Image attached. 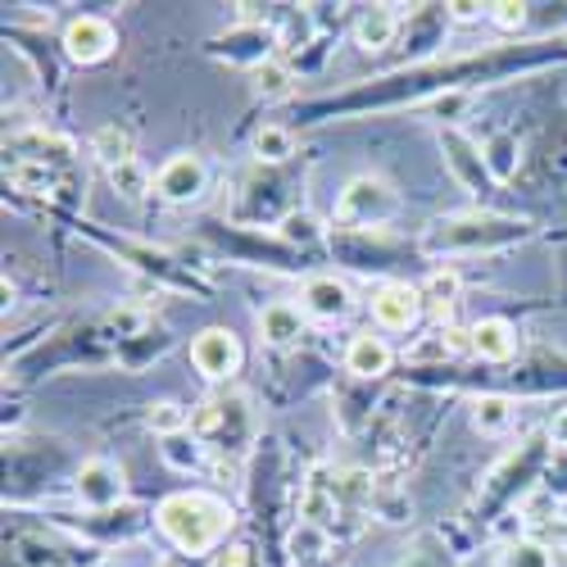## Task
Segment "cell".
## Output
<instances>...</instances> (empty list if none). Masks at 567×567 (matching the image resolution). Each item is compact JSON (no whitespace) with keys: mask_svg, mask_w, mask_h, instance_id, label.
I'll return each mask as SVG.
<instances>
[{"mask_svg":"<svg viewBox=\"0 0 567 567\" xmlns=\"http://www.w3.org/2000/svg\"><path fill=\"white\" fill-rule=\"evenodd\" d=\"M395 214H400V192L377 173L346 182V192L337 200V223L346 231H386V223Z\"/></svg>","mask_w":567,"mask_h":567,"instance_id":"obj_8","label":"cell"},{"mask_svg":"<svg viewBox=\"0 0 567 567\" xmlns=\"http://www.w3.org/2000/svg\"><path fill=\"white\" fill-rule=\"evenodd\" d=\"M114 45H118V28L101 14H82L64 28V55L73 64H101L114 55Z\"/></svg>","mask_w":567,"mask_h":567,"instance_id":"obj_13","label":"cell"},{"mask_svg":"<svg viewBox=\"0 0 567 567\" xmlns=\"http://www.w3.org/2000/svg\"><path fill=\"white\" fill-rule=\"evenodd\" d=\"M422 300H427L436 313H450L458 305V272L454 268H436L427 277V287H422Z\"/></svg>","mask_w":567,"mask_h":567,"instance_id":"obj_29","label":"cell"},{"mask_svg":"<svg viewBox=\"0 0 567 567\" xmlns=\"http://www.w3.org/2000/svg\"><path fill=\"white\" fill-rule=\"evenodd\" d=\"M6 554L14 567H96V545L73 540L64 532H41V527H10Z\"/></svg>","mask_w":567,"mask_h":567,"instance_id":"obj_6","label":"cell"},{"mask_svg":"<svg viewBox=\"0 0 567 567\" xmlns=\"http://www.w3.org/2000/svg\"><path fill=\"white\" fill-rule=\"evenodd\" d=\"M305 337V309L291 305V300H272L264 313H259V341L268 350H291L300 346Z\"/></svg>","mask_w":567,"mask_h":567,"instance_id":"obj_18","label":"cell"},{"mask_svg":"<svg viewBox=\"0 0 567 567\" xmlns=\"http://www.w3.org/2000/svg\"><path fill=\"white\" fill-rule=\"evenodd\" d=\"M517 327L508 318H482L467 327V350L482 363H513L517 359Z\"/></svg>","mask_w":567,"mask_h":567,"instance_id":"obj_16","label":"cell"},{"mask_svg":"<svg viewBox=\"0 0 567 567\" xmlns=\"http://www.w3.org/2000/svg\"><path fill=\"white\" fill-rule=\"evenodd\" d=\"M296 155V132L291 127H281V123H264L255 132V159L259 168H281Z\"/></svg>","mask_w":567,"mask_h":567,"instance_id":"obj_22","label":"cell"},{"mask_svg":"<svg viewBox=\"0 0 567 567\" xmlns=\"http://www.w3.org/2000/svg\"><path fill=\"white\" fill-rule=\"evenodd\" d=\"M400 37V6H372L354 19V41H359V51L377 55V51H386V45Z\"/></svg>","mask_w":567,"mask_h":567,"instance_id":"obj_19","label":"cell"},{"mask_svg":"<svg viewBox=\"0 0 567 567\" xmlns=\"http://www.w3.org/2000/svg\"><path fill=\"white\" fill-rule=\"evenodd\" d=\"M155 523L164 532V540L177 554H214L231 527H236V508L209 491H177L168 499H159L155 508Z\"/></svg>","mask_w":567,"mask_h":567,"instance_id":"obj_2","label":"cell"},{"mask_svg":"<svg viewBox=\"0 0 567 567\" xmlns=\"http://www.w3.org/2000/svg\"><path fill=\"white\" fill-rule=\"evenodd\" d=\"M255 82H259V96H287V91L296 86V73L287 64L268 60L264 69H255Z\"/></svg>","mask_w":567,"mask_h":567,"instance_id":"obj_30","label":"cell"},{"mask_svg":"<svg viewBox=\"0 0 567 567\" xmlns=\"http://www.w3.org/2000/svg\"><path fill=\"white\" fill-rule=\"evenodd\" d=\"M218 567H259V554H255L250 540H236V545H227L218 554Z\"/></svg>","mask_w":567,"mask_h":567,"instance_id":"obj_33","label":"cell"},{"mask_svg":"<svg viewBox=\"0 0 567 567\" xmlns=\"http://www.w3.org/2000/svg\"><path fill=\"white\" fill-rule=\"evenodd\" d=\"M241 363H246V350L236 341L231 327H205V332H196L192 368L205 377V382H231V377L241 372Z\"/></svg>","mask_w":567,"mask_h":567,"instance_id":"obj_9","label":"cell"},{"mask_svg":"<svg viewBox=\"0 0 567 567\" xmlns=\"http://www.w3.org/2000/svg\"><path fill=\"white\" fill-rule=\"evenodd\" d=\"M255 432H259V417H255L250 395H241V391L209 395V400L192 413V436H196L218 463H241V454L255 445Z\"/></svg>","mask_w":567,"mask_h":567,"instance_id":"obj_4","label":"cell"},{"mask_svg":"<svg viewBox=\"0 0 567 567\" xmlns=\"http://www.w3.org/2000/svg\"><path fill=\"white\" fill-rule=\"evenodd\" d=\"M558 55V41H532V45H491L486 55H454V60H432V64H413L391 78H377L368 86H354L346 96H327L305 105V114H359V110H382L400 101H427L436 91H458L472 82H499L508 69H527Z\"/></svg>","mask_w":567,"mask_h":567,"instance_id":"obj_1","label":"cell"},{"mask_svg":"<svg viewBox=\"0 0 567 567\" xmlns=\"http://www.w3.org/2000/svg\"><path fill=\"white\" fill-rule=\"evenodd\" d=\"M441 151H445V168L454 173V182L463 186V192H491V168H486V155L482 146H472V141L463 132H441Z\"/></svg>","mask_w":567,"mask_h":567,"instance_id":"obj_15","label":"cell"},{"mask_svg":"<svg viewBox=\"0 0 567 567\" xmlns=\"http://www.w3.org/2000/svg\"><path fill=\"white\" fill-rule=\"evenodd\" d=\"M491 6H472V0H458V6H445V14L454 19V23H472V19H482Z\"/></svg>","mask_w":567,"mask_h":567,"instance_id":"obj_34","label":"cell"},{"mask_svg":"<svg viewBox=\"0 0 567 567\" xmlns=\"http://www.w3.org/2000/svg\"><path fill=\"white\" fill-rule=\"evenodd\" d=\"M73 495L86 513H114L127 495V482H123V467L110 463V458H86L78 472H73Z\"/></svg>","mask_w":567,"mask_h":567,"instance_id":"obj_10","label":"cell"},{"mask_svg":"<svg viewBox=\"0 0 567 567\" xmlns=\"http://www.w3.org/2000/svg\"><path fill=\"white\" fill-rule=\"evenodd\" d=\"M513 417H517V404H513L508 395H499V391H486V395L472 400V427H477L482 436H499V432H508V427H513Z\"/></svg>","mask_w":567,"mask_h":567,"instance_id":"obj_20","label":"cell"},{"mask_svg":"<svg viewBox=\"0 0 567 567\" xmlns=\"http://www.w3.org/2000/svg\"><path fill=\"white\" fill-rule=\"evenodd\" d=\"M91 155H96L105 168H118V164L136 159V155H132V132L118 127V123H105L96 136H91Z\"/></svg>","mask_w":567,"mask_h":567,"instance_id":"obj_25","label":"cell"},{"mask_svg":"<svg viewBox=\"0 0 567 567\" xmlns=\"http://www.w3.org/2000/svg\"><path fill=\"white\" fill-rule=\"evenodd\" d=\"M491 19H495V28L517 32L527 23V6H523V0H499V6H491Z\"/></svg>","mask_w":567,"mask_h":567,"instance_id":"obj_32","label":"cell"},{"mask_svg":"<svg viewBox=\"0 0 567 567\" xmlns=\"http://www.w3.org/2000/svg\"><path fill=\"white\" fill-rule=\"evenodd\" d=\"M209 192V168L200 155H173L155 173V196L168 205H192Z\"/></svg>","mask_w":567,"mask_h":567,"instance_id":"obj_12","label":"cell"},{"mask_svg":"<svg viewBox=\"0 0 567 567\" xmlns=\"http://www.w3.org/2000/svg\"><path fill=\"white\" fill-rule=\"evenodd\" d=\"M55 136H45V146H51ZM45 146L41 151H14V159L6 164V182L14 186L19 196H37V200H64L73 186H78V177H73V164H69V155L73 151H64V155H45Z\"/></svg>","mask_w":567,"mask_h":567,"instance_id":"obj_7","label":"cell"},{"mask_svg":"<svg viewBox=\"0 0 567 567\" xmlns=\"http://www.w3.org/2000/svg\"><path fill=\"white\" fill-rule=\"evenodd\" d=\"M422 309H427V300H422V287H409V281H386L382 291L372 296V322L377 332H413V327L422 322Z\"/></svg>","mask_w":567,"mask_h":567,"instance_id":"obj_11","label":"cell"},{"mask_svg":"<svg viewBox=\"0 0 567 567\" xmlns=\"http://www.w3.org/2000/svg\"><path fill=\"white\" fill-rule=\"evenodd\" d=\"M391 363H395V350L382 337H372V332L350 337V346H346V372L350 377H359V382H382L391 372Z\"/></svg>","mask_w":567,"mask_h":567,"instance_id":"obj_17","label":"cell"},{"mask_svg":"<svg viewBox=\"0 0 567 567\" xmlns=\"http://www.w3.org/2000/svg\"><path fill=\"white\" fill-rule=\"evenodd\" d=\"M549 441H554V450H567V409L554 413V422H549Z\"/></svg>","mask_w":567,"mask_h":567,"instance_id":"obj_35","label":"cell"},{"mask_svg":"<svg viewBox=\"0 0 567 567\" xmlns=\"http://www.w3.org/2000/svg\"><path fill=\"white\" fill-rule=\"evenodd\" d=\"M482 155H486V168L495 182H513L517 164H523V146H517V136H508V132H495L482 146Z\"/></svg>","mask_w":567,"mask_h":567,"instance_id":"obj_24","label":"cell"},{"mask_svg":"<svg viewBox=\"0 0 567 567\" xmlns=\"http://www.w3.org/2000/svg\"><path fill=\"white\" fill-rule=\"evenodd\" d=\"M554 523H558V545L567 549V499H563V508H558V517H554Z\"/></svg>","mask_w":567,"mask_h":567,"instance_id":"obj_36","label":"cell"},{"mask_svg":"<svg viewBox=\"0 0 567 567\" xmlns=\"http://www.w3.org/2000/svg\"><path fill=\"white\" fill-rule=\"evenodd\" d=\"M549 450H554V441H549V436H532V441L517 445V450H513V454L491 472V477L482 482L477 504H472V523L491 527L499 513H508L517 499H523V495L536 486V477L545 472Z\"/></svg>","mask_w":567,"mask_h":567,"instance_id":"obj_5","label":"cell"},{"mask_svg":"<svg viewBox=\"0 0 567 567\" xmlns=\"http://www.w3.org/2000/svg\"><path fill=\"white\" fill-rule=\"evenodd\" d=\"M110 182H114V192H118L123 200H141L146 192H155V177L141 168V159H127V164L110 168Z\"/></svg>","mask_w":567,"mask_h":567,"instance_id":"obj_28","label":"cell"},{"mask_svg":"<svg viewBox=\"0 0 567 567\" xmlns=\"http://www.w3.org/2000/svg\"><path fill=\"white\" fill-rule=\"evenodd\" d=\"M277 236H281V246L287 250H309V246H322V241H332L318 223H313V214H291L287 223L277 227Z\"/></svg>","mask_w":567,"mask_h":567,"instance_id":"obj_26","label":"cell"},{"mask_svg":"<svg viewBox=\"0 0 567 567\" xmlns=\"http://www.w3.org/2000/svg\"><path fill=\"white\" fill-rule=\"evenodd\" d=\"M146 427L155 432V436H182V432H192V413H186L182 404H173V400H159V404H151L146 409Z\"/></svg>","mask_w":567,"mask_h":567,"instance_id":"obj_27","label":"cell"},{"mask_svg":"<svg viewBox=\"0 0 567 567\" xmlns=\"http://www.w3.org/2000/svg\"><path fill=\"white\" fill-rule=\"evenodd\" d=\"M495 567H558V549L540 536H517L499 549Z\"/></svg>","mask_w":567,"mask_h":567,"instance_id":"obj_21","label":"cell"},{"mask_svg":"<svg viewBox=\"0 0 567 567\" xmlns=\"http://www.w3.org/2000/svg\"><path fill=\"white\" fill-rule=\"evenodd\" d=\"M395 567H458V558H454V549L445 545V536L422 532V536L404 549V558H400Z\"/></svg>","mask_w":567,"mask_h":567,"instance_id":"obj_23","label":"cell"},{"mask_svg":"<svg viewBox=\"0 0 567 567\" xmlns=\"http://www.w3.org/2000/svg\"><path fill=\"white\" fill-rule=\"evenodd\" d=\"M532 223L527 218H504V214H454V218H436L422 236V250L427 255H482V250H508L532 241Z\"/></svg>","mask_w":567,"mask_h":567,"instance_id":"obj_3","label":"cell"},{"mask_svg":"<svg viewBox=\"0 0 567 567\" xmlns=\"http://www.w3.org/2000/svg\"><path fill=\"white\" fill-rule=\"evenodd\" d=\"M200 450H205V445H200L196 436H186V432L164 441V458H168L173 467H182V472H192V467L200 463Z\"/></svg>","mask_w":567,"mask_h":567,"instance_id":"obj_31","label":"cell"},{"mask_svg":"<svg viewBox=\"0 0 567 567\" xmlns=\"http://www.w3.org/2000/svg\"><path fill=\"white\" fill-rule=\"evenodd\" d=\"M300 309L313 322H346L354 313V291L332 272H313L300 291Z\"/></svg>","mask_w":567,"mask_h":567,"instance_id":"obj_14","label":"cell"}]
</instances>
